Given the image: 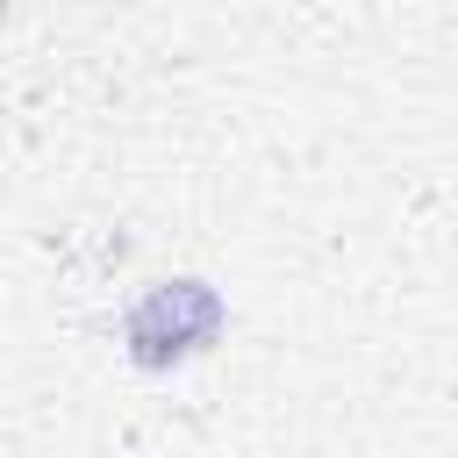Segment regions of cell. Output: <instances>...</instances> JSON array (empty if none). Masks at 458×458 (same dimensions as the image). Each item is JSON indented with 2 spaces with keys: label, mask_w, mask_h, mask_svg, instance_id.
<instances>
[{
  "label": "cell",
  "mask_w": 458,
  "mask_h": 458,
  "mask_svg": "<svg viewBox=\"0 0 458 458\" xmlns=\"http://www.w3.org/2000/svg\"><path fill=\"white\" fill-rule=\"evenodd\" d=\"M229 336V293L200 272H165V279H143L122 315H114V344L136 372L150 379H172L200 358H215Z\"/></svg>",
  "instance_id": "cell-1"
}]
</instances>
